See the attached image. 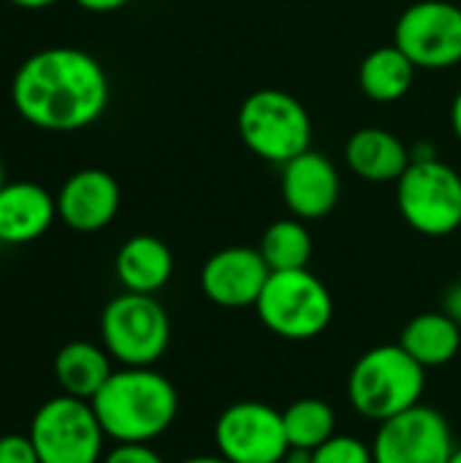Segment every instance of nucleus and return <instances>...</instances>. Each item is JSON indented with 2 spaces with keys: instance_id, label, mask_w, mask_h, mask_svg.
Masks as SVG:
<instances>
[{
  "instance_id": "1",
  "label": "nucleus",
  "mask_w": 461,
  "mask_h": 463,
  "mask_svg": "<svg viewBox=\"0 0 461 463\" xmlns=\"http://www.w3.org/2000/svg\"><path fill=\"white\" fill-rule=\"evenodd\" d=\"M14 109L49 133H76L101 119L109 106V76L84 49L49 46L30 54L11 81Z\"/></svg>"
},
{
  "instance_id": "2",
  "label": "nucleus",
  "mask_w": 461,
  "mask_h": 463,
  "mask_svg": "<svg viewBox=\"0 0 461 463\" xmlns=\"http://www.w3.org/2000/svg\"><path fill=\"white\" fill-rule=\"evenodd\" d=\"M92 410L117 445H149L174 426L179 393L152 366H122L98 391Z\"/></svg>"
},
{
  "instance_id": "3",
  "label": "nucleus",
  "mask_w": 461,
  "mask_h": 463,
  "mask_svg": "<svg viewBox=\"0 0 461 463\" xmlns=\"http://www.w3.org/2000/svg\"><path fill=\"white\" fill-rule=\"evenodd\" d=\"M424 391L427 369L410 358L402 345L367 350L348 374V399L353 410L375 423L421 404Z\"/></svg>"
},
{
  "instance_id": "4",
  "label": "nucleus",
  "mask_w": 461,
  "mask_h": 463,
  "mask_svg": "<svg viewBox=\"0 0 461 463\" xmlns=\"http://www.w3.org/2000/svg\"><path fill=\"white\" fill-rule=\"evenodd\" d=\"M236 128L245 146L266 163L285 165L312 149V119L307 109L299 98L277 87L250 92L239 106Z\"/></svg>"
},
{
  "instance_id": "5",
  "label": "nucleus",
  "mask_w": 461,
  "mask_h": 463,
  "mask_svg": "<svg viewBox=\"0 0 461 463\" xmlns=\"http://www.w3.org/2000/svg\"><path fill=\"white\" fill-rule=\"evenodd\" d=\"M255 312L274 336L288 342H310L331 326L334 298L310 269L272 271Z\"/></svg>"
},
{
  "instance_id": "6",
  "label": "nucleus",
  "mask_w": 461,
  "mask_h": 463,
  "mask_svg": "<svg viewBox=\"0 0 461 463\" xmlns=\"http://www.w3.org/2000/svg\"><path fill=\"white\" fill-rule=\"evenodd\" d=\"M101 342L122 366H155L171 342V320L155 296L120 293L101 312Z\"/></svg>"
},
{
  "instance_id": "7",
  "label": "nucleus",
  "mask_w": 461,
  "mask_h": 463,
  "mask_svg": "<svg viewBox=\"0 0 461 463\" xmlns=\"http://www.w3.org/2000/svg\"><path fill=\"white\" fill-rule=\"evenodd\" d=\"M27 437L41 463H101L109 439L92 402L65 393L35 410Z\"/></svg>"
},
{
  "instance_id": "8",
  "label": "nucleus",
  "mask_w": 461,
  "mask_h": 463,
  "mask_svg": "<svg viewBox=\"0 0 461 463\" xmlns=\"http://www.w3.org/2000/svg\"><path fill=\"white\" fill-rule=\"evenodd\" d=\"M397 206L416 233L451 236L461 228V176L440 157L410 163L397 182Z\"/></svg>"
},
{
  "instance_id": "9",
  "label": "nucleus",
  "mask_w": 461,
  "mask_h": 463,
  "mask_svg": "<svg viewBox=\"0 0 461 463\" xmlns=\"http://www.w3.org/2000/svg\"><path fill=\"white\" fill-rule=\"evenodd\" d=\"M215 448L228 463H280L288 458L283 412L264 402H234L215 420Z\"/></svg>"
},
{
  "instance_id": "10",
  "label": "nucleus",
  "mask_w": 461,
  "mask_h": 463,
  "mask_svg": "<svg viewBox=\"0 0 461 463\" xmlns=\"http://www.w3.org/2000/svg\"><path fill=\"white\" fill-rule=\"evenodd\" d=\"M394 46L421 71H443L461 62V8L451 0H418L394 24Z\"/></svg>"
},
{
  "instance_id": "11",
  "label": "nucleus",
  "mask_w": 461,
  "mask_h": 463,
  "mask_svg": "<svg viewBox=\"0 0 461 463\" xmlns=\"http://www.w3.org/2000/svg\"><path fill=\"white\" fill-rule=\"evenodd\" d=\"M454 448L448 418L435 407L416 404L378 423L372 458L375 463H448Z\"/></svg>"
},
{
  "instance_id": "12",
  "label": "nucleus",
  "mask_w": 461,
  "mask_h": 463,
  "mask_svg": "<svg viewBox=\"0 0 461 463\" xmlns=\"http://www.w3.org/2000/svg\"><path fill=\"white\" fill-rule=\"evenodd\" d=\"M272 269L258 247H226L206 258L201 269L204 296L223 309L255 307Z\"/></svg>"
},
{
  "instance_id": "13",
  "label": "nucleus",
  "mask_w": 461,
  "mask_h": 463,
  "mask_svg": "<svg viewBox=\"0 0 461 463\" xmlns=\"http://www.w3.org/2000/svg\"><path fill=\"white\" fill-rule=\"evenodd\" d=\"M280 190L288 212L304 222H312L334 212L342 193V182L337 165L326 155L307 149L283 165Z\"/></svg>"
},
{
  "instance_id": "14",
  "label": "nucleus",
  "mask_w": 461,
  "mask_h": 463,
  "mask_svg": "<svg viewBox=\"0 0 461 463\" xmlns=\"http://www.w3.org/2000/svg\"><path fill=\"white\" fill-rule=\"evenodd\" d=\"M120 184L109 171L82 168L57 193V217L76 233H95L111 225L120 212Z\"/></svg>"
},
{
  "instance_id": "15",
  "label": "nucleus",
  "mask_w": 461,
  "mask_h": 463,
  "mask_svg": "<svg viewBox=\"0 0 461 463\" xmlns=\"http://www.w3.org/2000/svg\"><path fill=\"white\" fill-rule=\"evenodd\" d=\"M57 217V198L35 182L0 187V241L30 244L41 239Z\"/></svg>"
},
{
  "instance_id": "16",
  "label": "nucleus",
  "mask_w": 461,
  "mask_h": 463,
  "mask_svg": "<svg viewBox=\"0 0 461 463\" xmlns=\"http://www.w3.org/2000/svg\"><path fill=\"white\" fill-rule=\"evenodd\" d=\"M345 163L364 182H399L410 165V149L386 128H359L345 144Z\"/></svg>"
},
{
  "instance_id": "17",
  "label": "nucleus",
  "mask_w": 461,
  "mask_h": 463,
  "mask_svg": "<svg viewBox=\"0 0 461 463\" xmlns=\"http://www.w3.org/2000/svg\"><path fill=\"white\" fill-rule=\"evenodd\" d=\"M114 271L128 293L155 296L168 285L174 274V255L163 239L139 233L120 247L114 258Z\"/></svg>"
},
{
  "instance_id": "18",
  "label": "nucleus",
  "mask_w": 461,
  "mask_h": 463,
  "mask_svg": "<svg viewBox=\"0 0 461 463\" xmlns=\"http://www.w3.org/2000/svg\"><path fill=\"white\" fill-rule=\"evenodd\" d=\"M111 355L92 342H68L54 355V377L65 396L92 402L111 377Z\"/></svg>"
},
{
  "instance_id": "19",
  "label": "nucleus",
  "mask_w": 461,
  "mask_h": 463,
  "mask_svg": "<svg viewBox=\"0 0 461 463\" xmlns=\"http://www.w3.org/2000/svg\"><path fill=\"white\" fill-rule=\"evenodd\" d=\"M399 345L424 369L448 366L461 350L459 320H454L448 312H424L405 326Z\"/></svg>"
},
{
  "instance_id": "20",
  "label": "nucleus",
  "mask_w": 461,
  "mask_h": 463,
  "mask_svg": "<svg viewBox=\"0 0 461 463\" xmlns=\"http://www.w3.org/2000/svg\"><path fill=\"white\" fill-rule=\"evenodd\" d=\"M416 71L418 68L399 46H380L361 60L359 87L375 103H397L410 92Z\"/></svg>"
},
{
  "instance_id": "21",
  "label": "nucleus",
  "mask_w": 461,
  "mask_h": 463,
  "mask_svg": "<svg viewBox=\"0 0 461 463\" xmlns=\"http://www.w3.org/2000/svg\"><path fill=\"white\" fill-rule=\"evenodd\" d=\"M285 437L291 450L312 453L337 434V415L323 399H296L283 410Z\"/></svg>"
},
{
  "instance_id": "22",
  "label": "nucleus",
  "mask_w": 461,
  "mask_h": 463,
  "mask_svg": "<svg viewBox=\"0 0 461 463\" xmlns=\"http://www.w3.org/2000/svg\"><path fill=\"white\" fill-rule=\"evenodd\" d=\"M266 266L272 271H296L307 269L312 258V236L307 231V222L299 217H285L272 222L258 244Z\"/></svg>"
},
{
  "instance_id": "23",
  "label": "nucleus",
  "mask_w": 461,
  "mask_h": 463,
  "mask_svg": "<svg viewBox=\"0 0 461 463\" xmlns=\"http://www.w3.org/2000/svg\"><path fill=\"white\" fill-rule=\"evenodd\" d=\"M310 463H375L372 445L351 434H334L318 450L310 453Z\"/></svg>"
},
{
  "instance_id": "24",
  "label": "nucleus",
  "mask_w": 461,
  "mask_h": 463,
  "mask_svg": "<svg viewBox=\"0 0 461 463\" xmlns=\"http://www.w3.org/2000/svg\"><path fill=\"white\" fill-rule=\"evenodd\" d=\"M0 463H41L27 434H3L0 437Z\"/></svg>"
},
{
  "instance_id": "25",
  "label": "nucleus",
  "mask_w": 461,
  "mask_h": 463,
  "mask_svg": "<svg viewBox=\"0 0 461 463\" xmlns=\"http://www.w3.org/2000/svg\"><path fill=\"white\" fill-rule=\"evenodd\" d=\"M101 463H166L163 456L149 445H117L111 448Z\"/></svg>"
},
{
  "instance_id": "26",
  "label": "nucleus",
  "mask_w": 461,
  "mask_h": 463,
  "mask_svg": "<svg viewBox=\"0 0 461 463\" xmlns=\"http://www.w3.org/2000/svg\"><path fill=\"white\" fill-rule=\"evenodd\" d=\"M128 3L130 0H76V5H82L84 11H92V14H111Z\"/></svg>"
},
{
  "instance_id": "27",
  "label": "nucleus",
  "mask_w": 461,
  "mask_h": 463,
  "mask_svg": "<svg viewBox=\"0 0 461 463\" xmlns=\"http://www.w3.org/2000/svg\"><path fill=\"white\" fill-rule=\"evenodd\" d=\"M443 312H448L454 320H461V282L448 288L446 301H443Z\"/></svg>"
},
{
  "instance_id": "28",
  "label": "nucleus",
  "mask_w": 461,
  "mask_h": 463,
  "mask_svg": "<svg viewBox=\"0 0 461 463\" xmlns=\"http://www.w3.org/2000/svg\"><path fill=\"white\" fill-rule=\"evenodd\" d=\"M8 3L16 5V8H24V11H41V8H49V5H54L60 0H8Z\"/></svg>"
},
{
  "instance_id": "29",
  "label": "nucleus",
  "mask_w": 461,
  "mask_h": 463,
  "mask_svg": "<svg viewBox=\"0 0 461 463\" xmlns=\"http://www.w3.org/2000/svg\"><path fill=\"white\" fill-rule=\"evenodd\" d=\"M451 128H454L456 138H459V141H461V90H459V92H456L454 103H451Z\"/></svg>"
},
{
  "instance_id": "30",
  "label": "nucleus",
  "mask_w": 461,
  "mask_h": 463,
  "mask_svg": "<svg viewBox=\"0 0 461 463\" xmlns=\"http://www.w3.org/2000/svg\"><path fill=\"white\" fill-rule=\"evenodd\" d=\"M182 463H228L223 456H193V458H185Z\"/></svg>"
},
{
  "instance_id": "31",
  "label": "nucleus",
  "mask_w": 461,
  "mask_h": 463,
  "mask_svg": "<svg viewBox=\"0 0 461 463\" xmlns=\"http://www.w3.org/2000/svg\"><path fill=\"white\" fill-rule=\"evenodd\" d=\"M448 463H461V448H454V453H451Z\"/></svg>"
},
{
  "instance_id": "32",
  "label": "nucleus",
  "mask_w": 461,
  "mask_h": 463,
  "mask_svg": "<svg viewBox=\"0 0 461 463\" xmlns=\"http://www.w3.org/2000/svg\"><path fill=\"white\" fill-rule=\"evenodd\" d=\"M3 174H5V171H3V163H0V187L5 184V179H3Z\"/></svg>"
},
{
  "instance_id": "33",
  "label": "nucleus",
  "mask_w": 461,
  "mask_h": 463,
  "mask_svg": "<svg viewBox=\"0 0 461 463\" xmlns=\"http://www.w3.org/2000/svg\"><path fill=\"white\" fill-rule=\"evenodd\" d=\"M3 247H5V244H3V241H0V255H3Z\"/></svg>"
},
{
  "instance_id": "34",
  "label": "nucleus",
  "mask_w": 461,
  "mask_h": 463,
  "mask_svg": "<svg viewBox=\"0 0 461 463\" xmlns=\"http://www.w3.org/2000/svg\"><path fill=\"white\" fill-rule=\"evenodd\" d=\"M280 463H293V461H288V458H285V461H280Z\"/></svg>"
},
{
  "instance_id": "35",
  "label": "nucleus",
  "mask_w": 461,
  "mask_h": 463,
  "mask_svg": "<svg viewBox=\"0 0 461 463\" xmlns=\"http://www.w3.org/2000/svg\"><path fill=\"white\" fill-rule=\"evenodd\" d=\"M459 326H461V320H459Z\"/></svg>"
}]
</instances>
